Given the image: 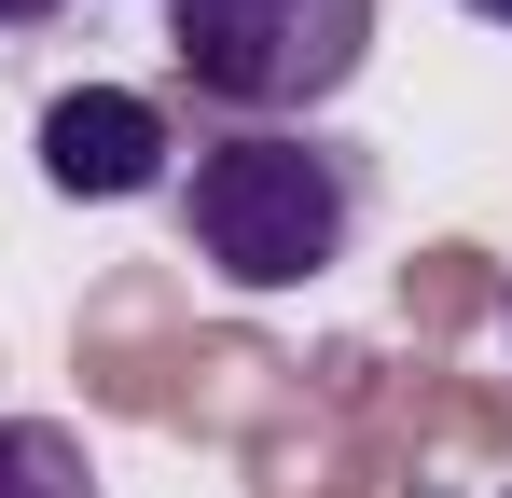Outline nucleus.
<instances>
[{
    "label": "nucleus",
    "mask_w": 512,
    "mask_h": 498,
    "mask_svg": "<svg viewBox=\"0 0 512 498\" xmlns=\"http://www.w3.org/2000/svg\"><path fill=\"white\" fill-rule=\"evenodd\" d=\"M0 498H97L84 429H56V415H0Z\"/></svg>",
    "instance_id": "obj_4"
},
{
    "label": "nucleus",
    "mask_w": 512,
    "mask_h": 498,
    "mask_svg": "<svg viewBox=\"0 0 512 498\" xmlns=\"http://www.w3.org/2000/svg\"><path fill=\"white\" fill-rule=\"evenodd\" d=\"M167 56L194 97H222L250 125H291V111L360 83L374 0H167Z\"/></svg>",
    "instance_id": "obj_2"
},
{
    "label": "nucleus",
    "mask_w": 512,
    "mask_h": 498,
    "mask_svg": "<svg viewBox=\"0 0 512 498\" xmlns=\"http://www.w3.org/2000/svg\"><path fill=\"white\" fill-rule=\"evenodd\" d=\"M457 14H485V28H512V0H457Z\"/></svg>",
    "instance_id": "obj_6"
},
{
    "label": "nucleus",
    "mask_w": 512,
    "mask_h": 498,
    "mask_svg": "<svg viewBox=\"0 0 512 498\" xmlns=\"http://www.w3.org/2000/svg\"><path fill=\"white\" fill-rule=\"evenodd\" d=\"M180 236H194V263L222 291H305L360 236V166L333 139H305V125H236L180 180Z\"/></svg>",
    "instance_id": "obj_1"
},
{
    "label": "nucleus",
    "mask_w": 512,
    "mask_h": 498,
    "mask_svg": "<svg viewBox=\"0 0 512 498\" xmlns=\"http://www.w3.org/2000/svg\"><path fill=\"white\" fill-rule=\"evenodd\" d=\"M167 111L139 97V83H70V97H42V180L56 194H84V208H125V194H153L167 180Z\"/></svg>",
    "instance_id": "obj_3"
},
{
    "label": "nucleus",
    "mask_w": 512,
    "mask_h": 498,
    "mask_svg": "<svg viewBox=\"0 0 512 498\" xmlns=\"http://www.w3.org/2000/svg\"><path fill=\"white\" fill-rule=\"evenodd\" d=\"M42 14H70V0H0V28H42Z\"/></svg>",
    "instance_id": "obj_5"
}]
</instances>
